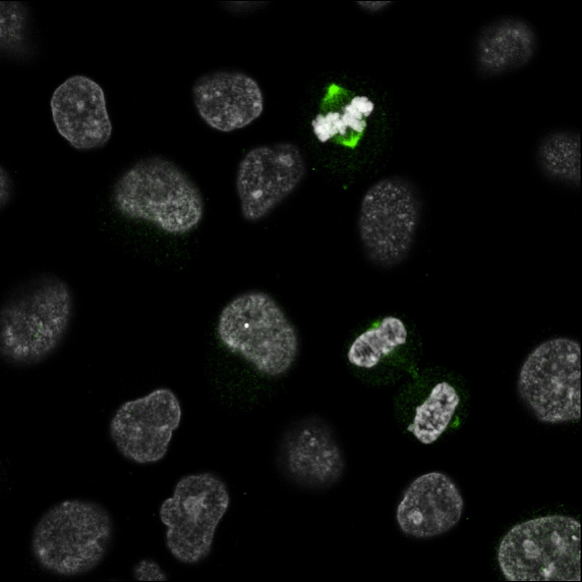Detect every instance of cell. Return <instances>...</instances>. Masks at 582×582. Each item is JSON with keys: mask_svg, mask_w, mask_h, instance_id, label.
I'll use <instances>...</instances> for the list:
<instances>
[{"mask_svg": "<svg viewBox=\"0 0 582 582\" xmlns=\"http://www.w3.org/2000/svg\"><path fill=\"white\" fill-rule=\"evenodd\" d=\"M74 309L71 287L55 274H37L17 285L0 307L2 360L17 367L46 360L64 341Z\"/></svg>", "mask_w": 582, "mask_h": 582, "instance_id": "1", "label": "cell"}, {"mask_svg": "<svg viewBox=\"0 0 582 582\" xmlns=\"http://www.w3.org/2000/svg\"><path fill=\"white\" fill-rule=\"evenodd\" d=\"M117 212L147 222L174 236L194 230L204 215L203 196L193 180L175 163L152 156L126 169L111 193Z\"/></svg>", "mask_w": 582, "mask_h": 582, "instance_id": "2", "label": "cell"}, {"mask_svg": "<svg viewBox=\"0 0 582 582\" xmlns=\"http://www.w3.org/2000/svg\"><path fill=\"white\" fill-rule=\"evenodd\" d=\"M113 535L114 522L103 505L88 499H65L49 507L34 525L31 553L48 573L81 576L101 564Z\"/></svg>", "mask_w": 582, "mask_h": 582, "instance_id": "3", "label": "cell"}, {"mask_svg": "<svg viewBox=\"0 0 582 582\" xmlns=\"http://www.w3.org/2000/svg\"><path fill=\"white\" fill-rule=\"evenodd\" d=\"M216 333L228 351L267 377L287 373L299 352L295 326L277 301L260 290L231 299L219 314Z\"/></svg>", "mask_w": 582, "mask_h": 582, "instance_id": "4", "label": "cell"}, {"mask_svg": "<svg viewBox=\"0 0 582 582\" xmlns=\"http://www.w3.org/2000/svg\"><path fill=\"white\" fill-rule=\"evenodd\" d=\"M497 562L508 581H580L581 524L566 515L521 522L501 539Z\"/></svg>", "mask_w": 582, "mask_h": 582, "instance_id": "5", "label": "cell"}, {"mask_svg": "<svg viewBox=\"0 0 582 582\" xmlns=\"http://www.w3.org/2000/svg\"><path fill=\"white\" fill-rule=\"evenodd\" d=\"M230 506L227 484L212 472L183 475L159 507L165 546L179 563L196 565L211 553L218 525Z\"/></svg>", "mask_w": 582, "mask_h": 582, "instance_id": "6", "label": "cell"}, {"mask_svg": "<svg viewBox=\"0 0 582 582\" xmlns=\"http://www.w3.org/2000/svg\"><path fill=\"white\" fill-rule=\"evenodd\" d=\"M518 396L545 424L581 418V347L569 337H552L535 346L523 361Z\"/></svg>", "mask_w": 582, "mask_h": 582, "instance_id": "7", "label": "cell"}, {"mask_svg": "<svg viewBox=\"0 0 582 582\" xmlns=\"http://www.w3.org/2000/svg\"><path fill=\"white\" fill-rule=\"evenodd\" d=\"M421 213L420 194L407 178L389 176L371 185L362 197L357 221L367 259L385 269L401 264L413 247Z\"/></svg>", "mask_w": 582, "mask_h": 582, "instance_id": "8", "label": "cell"}, {"mask_svg": "<svg viewBox=\"0 0 582 582\" xmlns=\"http://www.w3.org/2000/svg\"><path fill=\"white\" fill-rule=\"evenodd\" d=\"M181 419L178 396L170 388L159 387L122 403L110 419L109 435L128 461L154 464L166 456Z\"/></svg>", "mask_w": 582, "mask_h": 582, "instance_id": "9", "label": "cell"}, {"mask_svg": "<svg viewBox=\"0 0 582 582\" xmlns=\"http://www.w3.org/2000/svg\"><path fill=\"white\" fill-rule=\"evenodd\" d=\"M306 173L303 154L291 142L250 149L236 173L242 217L252 223L263 220L299 187Z\"/></svg>", "mask_w": 582, "mask_h": 582, "instance_id": "10", "label": "cell"}, {"mask_svg": "<svg viewBox=\"0 0 582 582\" xmlns=\"http://www.w3.org/2000/svg\"><path fill=\"white\" fill-rule=\"evenodd\" d=\"M277 464L292 484L308 490L336 485L346 468L332 427L315 416L301 418L285 430L277 449Z\"/></svg>", "mask_w": 582, "mask_h": 582, "instance_id": "11", "label": "cell"}, {"mask_svg": "<svg viewBox=\"0 0 582 582\" xmlns=\"http://www.w3.org/2000/svg\"><path fill=\"white\" fill-rule=\"evenodd\" d=\"M57 132L75 149L104 147L112 124L102 87L85 75H73L61 83L50 99Z\"/></svg>", "mask_w": 582, "mask_h": 582, "instance_id": "12", "label": "cell"}, {"mask_svg": "<svg viewBox=\"0 0 582 582\" xmlns=\"http://www.w3.org/2000/svg\"><path fill=\"white\" fill-rule=\"evenodd\" d=\"M192 98L200 118L223 133L245 128L264 109L258 82L238 70H217L200 76L192 86Z\"/></svg>", "mask_w": 582, "mask_h": 582, "instance_id": "13", "label": "cell"}, {"mask_svg": "<svg viewBox=\"0 0 582 582\" xmlns=\"http://www.w3.org/2000/svg\"><path fill=\"white\" fill-rule=\"evenodd\" d=\"M464 500L455 482L445 473L428 472L405 489L395 518L403 534L429 539L451 530L460 521Z\"/></svg>", "mask_w": 582, "mask_h": 582, "instance_id": "14", "label": "cell"}, {"mask_svg": "<svg viewBox=\"0 0 582 582\" xmlns=\"http://www.w3.org/2000/svg\"><path fill=\"white\" fill-rule=\"evenodd\" d=\"M538 38L533 26L515 16H503L481 28L474 45L475 65L483 77H494L527 65Z\"/></svg>", "mask_w": 582, "mask_h": 582, "instance_id": "15", "label": "cell"}, {"mask_svg": "<svg viewBox=\"0 0 582 582\" xmlns=\"http://www.w3.org/2000/svg\"><path fill=\"white\" fill-rule=\"evenodd\" d=\"M374 109V102L365 95L341 99L330 107H322L315 115L311 121L313 133L321 143L331 141L353 148L362 138Z\"/></svg>", "mask_w": 582, "mask_h": 582, "instance_id": "16", "label": "cell"}, {"mask_svg": "<svg viewBox=\"0 0 582 582\" xmlns=\"http://www.w3.org/2000/svg\"><path fill=\"white\" fill-rule=\"evenodd\" d=\"M580 132L556 129L545 134L536 149V161L541 172L550 180L580 187Z\"/></svg>", "mask_w": 582, "mask_h": 582, "instance_id": "17", "label": "cell"}, {"mask_svg": "<svg viewBox=\"0 0 582 582\" xmlns=\"http://www.w3.org/2000/svg\"><path fill=\"white\" fill-rule=\"evenodd\" d=\"M408 340V329L397 316L387 315L361 332L347 351L349 363L357 368L372 369Z\"/></svg>", "mask_w": 582, "mask_h": 582, "instance_id": "18", "label": "cell"}, {"mask_svg": "<svg viewBox=\"0 0 582 582\" xmlns=\"http://www.w3.org/2000/svg\"><path fill=\"white\" fill-rule=\"evenodd\" d=\"M459 404L456 389L447 381L438 382L415 408L413 421L407 430L420 443L433 444L450 425Z\"/></svg>", "mask_w": 582, "mask_h": 582, "instance_id": "19", "label": "cell"}, {"mask_svg": "<svg viewBox=\"0 0 582 582\" xmlns=\"http://www.w3.org/2000/svg\"><path fill=\"white\" fill-rule=\"evenodd\" d=\"M26 7L17 2H1V49L19 50L26 40Z\"/></svg>", "mask_w": 582, "mask_h": 582, "instance_id": "20", "label": "cell"}, {"mask_svg": "<svg viewBox=\"0 0 582 582\" xmlns=\"http://www.w3.org/2000/svg\"><path fill=\"white\" fill-rule=\"evenodd\" d=\"M133 577L140 581L168 580V576L162 567L150 558H144L136 563L133 568Z\"/></svg>", "mask_w": 582, "mask_h": 582, "instance_id": "21", "label": "cell"}, {"mask_svg": "<svg viewBox=\"0 0 582 582\" xmlns=\"http://www.w3.org/2000/svg\"><path fill=\"white\" fill-rule=\"evenodd\" d=\"M0 203L1 209L9 204L13 194L12 178L8 171L1 166L0 172Z\"/></svg>", "mask_w": 582, "mask_h": 582, "instance_id": "22", "label": "cell"}, {"mask_svg": "<svg viewBox=\"0 0 582 582\" xmlns=\"http://www.w3.org/2000/svg\"><path fill=\"white\" fill-rule=\"evenodd\" d=\"M356 4L362 8L363 10H366L368 12H379L382 11L383 9L387 8L388 6H390L392 4V2H356Z\"/></svg>", "mask_w": 582, "mask_h": 582, "instance_id": "23", "label": "cell"}]
</instances>
